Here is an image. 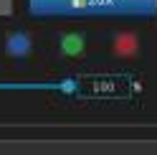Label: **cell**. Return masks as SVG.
Wrapping results in <instances>:
<instances>
[{
  "label": "cell",
  "mask_w": 157,
  "mask_h": 155,
  "mask_svg": "<svg viewBox=\"0 0 157 155\" xmlns=\"http://www.w3.org/2000/svg\"><path fill=\"white\" fill-rule=\"evenodd\" d=\"M132 46H134V38H127V36H122V38H117V48H119V51H124V54H129V51H132Z\"/></svg>",
  "instance_id": "7a4b0ae2"
},
{
  "label": "cell",
  "mask_w": 157,
  "mask_h": 155,
  "mask_svg": "<svg viewBox=\"0 0 157 155\" xmlns=\"http://www.w3.org/2000/svg\"><path fill=\"white\" fill-rule=\"evenodd\" d=\"M63 46H66V54H78L81 51V38L78 36H68L63 41Z\"/></svg>",
  "instance_id": "6da1fadb"
}]
</instances>
